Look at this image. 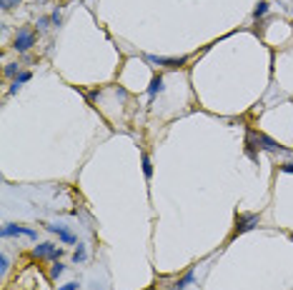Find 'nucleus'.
<instances>
[{
  "label": "nucleus",
  "mask_w": 293,
  "mask_h": 290,
  "mask_svg": "<svg viewBox=\"0 0 293 290\" xmlns=\"http://www.w3.org/2000/svg\"><path fill=\"white\" fill-rule=\"evenodd\" d=\"M246 143H251L253 148H258V150H268V153H286L283 145H278L273 138H268V135H263V133H258V130H248Z\"/></svg>",
  "instance_id": "f257e3e1"
},
{
  "label": "nucleus",
  "mask_w": 293,
  "mask_h": 290,
  "mask_svg": "<svg viewBox=\"0 0 293 290\" xmlns=\"http://www.w3.org/2000/svg\"><path fill=\"white\" fill-rule=\"evenodd\" d=\"M258 223H261V215H258V213H238V215H236V228H233L230 240L238 238V235H243V233H248V230H256Z\"/></svg>",
  "instance_id": "f03ea898"
},
{
  "label": "nucleus",
  "mask_w": 293,
  "mask_h": 290,
  "mask_svg": "<svg viewBox=\"0 0 293 290\" xmlns=\"http://www.w3.org/2000/svg\"><path fill=\"white\" fill-rule=\"evenodd\" d=\"M33 45H35V30H33V28H20V30L15 33L13 48H15L18 53H28Z\"/></svg>",
  "instance_id": "7ed1b4c3"
},
{
  "label": "nucleus",
  "mask_w": 293,
  "mask_h": 290,
  "mask_svg": "<svg viewBox=\"0 0 293 290\" xmlns=\"http://www.w3.org/2000/svg\"><path fill=\"white\" fill-rule=\"evenodd\" d=\"M33 255L40 258V260H58V258L63 255V248H58V245H53V243H38V245L33 248Z\"/></svg>",
  "instance_id": "20e7f679"
},
{
  "label": "nucleus",
  "mask_w": 293,
  "mask_h": 290,
  "mask_svg": "<svg viewBox=\"0 0 293 290\" xmlns=\"http://www.w3.org/2000/svg\"><path fill=\"white\" fill-rule=\"evenodd\" d=\"M0 235H3V238H13V235H25V238H30V240H38V233H35L33 228H23V225H15V223H8V225H3V230H0Z\"/></svg>",
  "instance_id": "39448f33"
},
{
  "label": "nucleus",
  "mask_w": 293,
  "mask_h": 290,
  "mask_svg": "<svg viewBox=\"0 0 293 290\" xmlns=\"http://www.w3.org/2000/svg\"><path fill=\"white\" fill-rule=\"evenodd\" d=\"M45 230L48 233H55L58 238H61V243H66V245H73V243H78V238L66 228V225H58V223H45Z\"/></svg>",
  "instance_id": "423d86ee"
},
{
  "label": "nucleus",
  "mask_w": 293,
  "mask_h": 290,
  "mask_svg": "<svg viewBox=\"0 0 293 290\" xmlns=\"http://www.w3.org/2000/svg\"><path fill=\"white\" fill-rule=\"evenodd\" d=\"M148 60L150 63H155V65H163V68H183L186 65V55H181V58H165V55H148Z\"/></svg>",
  "instance_id": "0eeeda50"
},
{
  "label": "nucleus",
  "mask_w": 293,
  "mask_h": 290,
  "mask_svg": "<svg viewBox=\"0 0 293 290\" xmlns=\"http://www.w3.org/2000/svg\"><path fill=\"white\" fill-rule=\"evenodd\" d=\"M30 78H33V72H30V70H23L20 75H18V78L13 80V85H10V95H15V93H18V90L23 88V83H28Z\"/></svg>",
  "instance_id": "6e6552de"
},
{
  "label": "nucleus",
  "mask_w": 293,
  "mask_h": 290,
  "mask_svg": "<svg viewBox=\"0 0 293 290\" xmlns=\"http://www.w3.org/2000/svg\"><path fill=\"white\" fill-rule=\"evenodd\" d=\"M141 165H143L146 180H150V178H153V163H150V155H148V153H141Z\"/></svg>",
  "instance_id": "1a4fd4ad"
},
{
  "label": "nucleus",
  "mask_w": 293,
  "mask_h": 290,
  "mask_svg": "<svg viewBox=\"0 0 293 290\" xmlns=\"http://www.w3.org/2000/svg\"><path fill=\"white\" fill-rule=\"evenodd\" d=\"M160 90H163V78H160V75H155V78L150 80V88H148V95H150V100H153V98H155Z\"/></svg>",
  "instance_id": "9d476101"
},
{
  "label": "nucleus",
  "mask_w": 293,
  "mask_h": 290,
  "mask_svg": "<svg viewBox=\"0 0 293 290\" xmlns=\"http://www.w3.org/2000/svg\"><path fill=\"white\" fill-rule=\"evenodd\" d=\"M193 280H196V273H193V270H188V273H186V275H183L178 283H175V290H186V288H188Z\"/></svg>",
  "instance_id": "9b49d317"
},
{
  "label": "nucleus",
  "mask_w": 293,
  "mask_h": 290,
  "mask_svg": "<svg viewBox=\"0 0 293 290\" xmlns=\"http://www.w3.org/2000/svg\"><path fill=\"white\" fill-rule=\"evenodd\" d=\"M266 13H268V3H266V0H261V3L253 8V20H261Z\"/></svg>",
  "instance_id": "f8f14e48"
},
{
  "label": "nucleus",
  "mask_w": 293,
  "mask_h": 290,
  "mask_svg": "<svg viewBox=\"0 0 293 290\" xmlns=\"http://www.w3.org/2000/svg\"><path fill=\"white\" fill-rule=\"evenodd\" d=\"M20 72H23V70H20L18 63H8V65H5V75H8V78H18Z\"/></svg>",
  "instance_id": "ddd939ff"
},
{
  "label": "nucleus",
  "mask_w": 293,
  "mask_h": 290,
  "mask_svg": "<svg viewBox=\"0 0 293 290\" xmlns=\"http://www.w3.org/2000/svg\"><path fill=\"white\" fill-rule=\"evenodd\" d=\"M88 258V253H85V248L78 243V248H75V253H73V263H83Z\"/></svg>",
  "instance_id": "4468645a"
},
{
  "label": "nucleus",
  "mask_w": 293,
  "mask_h": 290,
  "mask_svg": "<svg viewBox=\"0 0 293 290\" xmlns=\"http://www.w3.org/2000/svg\"><path fill=\"white\" fill-rule=\"evenodd\" d=\"M23 3V0H0V8L3 10H13V8H18Z\"/></svg>",
  "instance_id": "2eb2a0df"
},
{
  "label": "nucleus",
  "mask_w": 293,
  "mask_h": 290,
  "mask_svg": "<svg viewBox=\"0 0 293 290\" xmlns=\"http://www.w3.org/2000/svg\"><path fill=\"white\" fill-rule=\"evenodd\" d=\"M63 270H66V265L55 260V265L50 268V278H61V275H63Z\"/></svg>",
  "instance_id": "dca6fc26"
},
{
  "label": "nucleus",
  "mask_w": 293,
  "mask_h": 290,
  "mask_svg": "<svg viewBox=\"0 0 293 290\" xmlns=\"http://www.w3.org/2000/svg\"><path fill=\"white\" fill-rule=\"evenodd\" d=\"M8 268H10V258L3 253V255H0V273L5 275V273H8Z\"/></svg>",
  "instance_id": "f3484780"
},
{
  "label": "nucleus",
  "mask_w": 293,
  "mask_h": 290,
  "mask_svg": "<svg viewBox=\"0 0 293 290\" xmlns=\"http://www.w3.org/2000/svg\"><path fill=\"white\" fill-rule=\"evenodd\" d=\"M50 20H53V25H55V28L61 25V23H63V15H61V10H53V13H50Z\"/></svg>",
  "instance_id": "a211bd4d"
},
{
  "label": "nucleus",
  "mask_w": 293,
  "mask_h": 290,
  "mask_svg": "<svg viewBox=\"0 0 293 290\" xmlns=\"http://www.w3.org/2000/svg\"><path fill=\"white\" fill-rule=\"evenodd\" d=\"M50 23H53L50 18H38V23H35V25H38L40 30H45V28H50Z\"/></svg>",
  "instance_id": "6ab92c4d"
},
{
  "label": "nucleus",
  "mask_w": 293,
  "mask_h": 290,
  "mask_svg": "<svg viewBox=\"0 0 293 290\" xmlns=\"http://www.w3.org/2000/svg\"><path fill=\"white\" fill-rule=\"evenodd\" d=\"M281 173H286V175H293V160H291V163H283V165H281Z\"/></svg>",
  "instance_id": "aec40b11"
},
{
  "label": "nucleus",
  "mask_w": 293,
  "mask_h": 290,
  "mask_svg": "<svg viewBox=\"0 0 293 290\" xmlns=\"http://www.w3.org/2000/svg\"><path fill=\"white\" fill-rule=\"evenodd\" d=\"M58 290H78V283H66V285H61Z\"/></svg>",
  "instance_id": "412c9836"
}]
</instances>
